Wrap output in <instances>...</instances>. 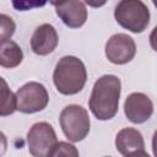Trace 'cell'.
<instances>
[{"instance_id":"cell-6","label":"cell","mask_w":157,"mask_h":157,"mask_svg":"<svg viewBox=\"0 0 157 157\" xmlns=\"http://www.w3.org/2000/svg\"><path fill=\"white\" fill-rule=\"evenodd\" d=\"M58 139L53 126L47 121L33 124L27 132L28 151L34 157H49Z\"/></svg>"},{"instance_id":"cell-17","label":"cell","mask_w":157,"mask_h":157,"mask_svg":"<svg viewBox=\"0 0 157 157\" xmlns=\"http://www.w3.org/2000/svg\"><path fill=\"white\" fill-rule=\"evenodd\" d=\"M150 45H151V48L155 50V52H157V26L152 29V32L150 33Z\"/></svg>"},{"instance_id":"cell-20","label":"cell","mask_w":157,"mask_h":157,"mask_svg":"<svg viewBox=\"0 0 157 157\" xmlns=\"http://www.w3.org/2000/svg\"><path fill=\"white\" fill-rule=\"evenodd\" d=\"M53 6H59V5H61V4H64L66 0H48Z\"/></svg>"},{"instance_id":"cell-7","label":"cell","mask_w":157,"mask_h":157,"mask_svg":"<svg viewBox=\"0 0 157 157\" xmlns=\"http://www.w3.org/2000/svg\"><path fill=\"white\" fill-rule=\"evenodd\" d=\"M104 53L110 63L124 65L134 59L136 54V44L130 36L125 33H115L107 40Z\"/></svg>"},{"instance_id":"cell-3","label":"cell","mask_w":157,"mask_h":157,"mask_svg":"<svg viewBox=\"0 0 157 157\" xmlns=\"http://www.w3.org/2000/svg\"><path fill=\"white\" fill-rule=\"evenodd\" d=\"M114 18L123 28L141 33L150 23V10L142 0H120L115 6Z\"/></svg>"},{"instance_id":"cell-21","label":"cell","mask_w":157,"mask_h":157,"mask_svg":"<svg viewBox=\"0 0 157 157\" xmlns=\"http://www.w3.org/2000/svg\"><path fill=\"white\" fill-rule=\"evenodd\" d=\"M152 2H153V5H155V7L157 9V0H152Z\"/></svg>"},{"instance_id":"cell-14","label":"cell","mask_w":157,"mask_h":157,"mask_svg":"<svg viewBox=\"0 0 157 157\" xmlns=\"http://www.w3.org/2000/svg\"><path fill=\"white\" fill-rule=\"evenodd\" d=\"M54 156H71V157H77L78 156V151L77 148L65 141H59L56 142V145L54 146L53 151L50 152L49 157H54Z\"/></svg>"},{"instance_id":"cell-2","label":"cell","mask_w":157,"mask_h":157,"mask_svg":"<svg viewBox=\"0 0 157 157\" xmlns=\"http://www.w3.org/2000/svg\"><path fill=\"white\" fill-rule=\"evenodd\" d=\"M86 81V66L78 58L66 55L56 63L53 72V82L59 93L65 96L76 94L85 87Z\"/></svg>"},{"instance_id":"cell-11","label":"cell","mask_w":157,"mask_h":157,"mask_svg":"<svg viewBox=\"0 0 157 157\" xmlns=\"http://www.w3.org/2000/svg\"><path fill=\"white\" fill-rule=\"evenodd\" d=\"M55 12L70 28L81 27L87 20V9L81 0H66L64 4L55 6Z\"/></svg>"},{"instance_id":"cell-5","label":"cell","mask_w":157,"mask_h":157,"mask_svg":"<svg viewBox=\"0 0 157 157\" xmlns=\"http://www.w3.org/2000/svg\"><path fill=\"white\" fill-rule=\"evenodd\" d=\"M17 110L25 114H32L43 110L49 103V93L44 85L31 81L20 87L16 92Z\"/></svg>"},{"instance_id":"cell-10","label":"cell","mask_w":157,"mask_h":157,"mask_svg":"<svg viewBox=\"0 0 157 157\" xmlns=\"http://www.w3.org/2000/svg\"><path fill=\"white\" fill-rule=\"evenodd\" d=\"M59 43L56 29L49 25L43 23L38 26L31 38V49L37 55H48L55 50Z\"/></svg>"},{"instance_id":"cell-9","label":"cell","mask_w":157,"mask_h":157,"mask_svg":"<svg viewBox=\"0 0 157 157\" xmlns=\"http://www.w3.org/2000/svg\"><path fill=\"white\" fill-rule=\"evenodd\" d=\"M115 148L121 156H144L148 157L145 151L142 134L134 128H124L115 136Z\"/></svg>"},{"instance_id":"cell-13","label":"cell","mask_w":157,"mask_h":157,"mask_svg":"<svg viewBox=\"0 0 157 157\" xmlns=\"http://www.w3.org/2000/svg\"><path fill=\"white\" fill-rule=\"evenodd\" d=\"M1 110H0V114L1 117H6V115H10L12 114L15 110H17V97H16V93H13L5 78L1 77Z\"/></svg>"},{"instance_id":"cell-1","label":"cell","mask_w":157,"mask_h":157,"mask_svg":"<svg viewBox=\"0 0 157 157\" xmlns=\"http://www.w3.org/2000/svg\"><path fill=\"white\" fill-rule=\"evenodd\" d=\"M121 92L120 78L115 75H103L93 85L88 101L92 114L98 120H109L115 117Z\"/></svg>"},{"instance_id":"cell-16","label":"cell","mask_w":157,"mask_h":157,"mask_svg":"<svg viewBox=\"0 0 157 157\" xmlns=\"http://www.w3.org/2000/svg\"><path fill=\"white\" fill-rule=\"evenodd\" d=\"M48 0H11V4L17 11H28L36 7H42Z\"/></svg>"},{"instance_id":"cell-19","label":"cell","mask_w":157,"mask_h":157,"mask_svg":"<svg viewBox=\"0 0 157 157\" xmlns=\"http://www.w3.org/2000/svg\"><path fill=\"white\" fill-rule=\"evenodd\" d=\"M152 151H153V155L157 157V130L152 136Z\"/></svg>"},{"instance_id":"cell-8","label":"cell","mask_w":157,"mask_h":157,"mask_svg":"<svg viewBox=\"0 0 157 157\" xmlns=\"http://www.w3.org/2000/svg\"><path fill=\"white\" fill-rule=\"evenodd\" d=\"M124 113L134 124L147 121L153 113V103L150 97L142 92L130 93L124 102Z\"/></svg>"},{"instance_id":"cell-15","label":"cell","mask_w":157,"mask_h":157,"mask_svg":"<svg viewBox=\"0 0 157 157\" xmlns=\"http://www.w3.org/2000/svg\"><path fill=\"white\" fill-rule=\"evenodd\" d=\"M0 22H1V31H0V38L1 40H7L12 37V34L15 33V29H16V25L13 22V20L5 15V13H1L0 15Z\"/></svg>"},{"instance_id":"cell-18","label":"cell","mask_w":157,"mask_h":157,"mask_svg":"<svg viewBox=\"0 0 157 157\" xmlns=\"http://www.w3.org/2000/svg\"><path fill=\"white\" fill-rule=\"evenodd\" d=\"M85 4H87L91 7H101L103 6L108 0H83Z\"/></svg>"},{"instance_id":"cell-12","label":"cell","mask_w":157,"mask_h":157,"mask_svg":"<svg viewBox=\"0 0 157 157\" xmlns=\"http://www.w3.org/2000/svg\"><path fill=\"white\" fill-rule=\"evenodd\" d=\"M23 60V52L21 47L11 40H1L0 49V65L6 69H12L18 66Z\"/></svg>"},{"instance_id":"cell-4","label":"cell","mask_w":157,"mask_h":157,"mask_svg":"<svg viewBox=\"0 0 157 157\" xmlns=\"http://www.w3.org/2000/svg\"><path fill=\"white\" fill-rule=\"evenodd\" d=\"M59 123L63 134L71 142L82 141L90 132L91 120L88 112L78 104L65 107L60 113Z\"/></svg>"}]
</instances>
